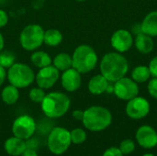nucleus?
I'll return each instance as SVG.
<instances>
[{"label": "nucleus", "mask_w": 157, "mask_h": 156, "mask_svg": "<svg viewBox=\"0 0 157 156\" xmlns=\"http://www.w3.org/2000/svg\"><path fill=\"white\" fill-rule=\"evenodd\" d=\"M128 70V61L124 56L118 52L107 53L100 62L101 74L109 82H116L124 77Z\"/></svg>", "instance_id": "1"}, {"label": "nucleus", "mask_w": 157, "mask_h": 156, "mask_svg": "<svg viewBox=\"0 0 157 156\" xmlns=\"http://www.w3.org/2000/svg\"><path fill=\"white\" fill-rule=\"evenodd\" d=\"M40 105L41 110L46 117L57 119L63 117L69 110L71 101L64 93L52 92L46 94Z\"/></svg>", "instance_id": "2"}, {"label": "nucleus", "mask_w": 157, "mask_h": 156, "mask_svg": "<svg viewBox=\"0 0 157 156\" xmlns=\"http://www.w3.org/2000/svg\"><path fill=\"white\" fill-rule=\"evenodd\" d=\"M112 121V116L109 109L99 106H92L84 111L82 122L86 129L91 131L106 130Z\"/></svg>", "instance_id": "3"}, {"label": "nucleus", "mask_w": 157, "mask_h": 156, "mask_svg": "<svg viewBox=\"0 0 157 156\" xmlns=\"http://www.w3.org/2000/svg\"><path fill=\"white\" fill-rule=\"evenodd\" d=\"M98 63V55L95 50L86 44L79 45L72 55V67L80 74L92 71Z\"/></svg>", "instance_id": "4"}, {"label": "nucleus", "mask_w": 157, "mask_h": 156, "mask_svg": "<svg viewBox=\"0 0 157 156\" xmlns=\"http://www.w3.org/2000/svg\"><path fill=\"white\" fill-rule=\"evenodd\" d=\"M10 85L17 88H26L29 86L35 80L33 70L25 63H15L7 70L6 74Z\"/></svg>", "instance_id": "5"}, {"label": "nucleus", "mask_w": 157, "mask_h": 156, "mask_svg": "<svg viewBox=\"0 0 157 156\" xmlns=\"http://www.w3.org/2000/svg\"><path fill=\"white\" fill-rule=\"evenodd\" d=\"M72 143L70 131L63 127L53 128L48 136L47 144L50 152L53 154L60 155L64 154Z\"/></svg>", "instance_id": "6"}, {"label": "nucleus", "mask_w": 157, "mask_h": 156, "mask_svg": "<svg viewBox=\"0 0 157 156\" xmlns=\"http://www.w3.org/2000/svg\"><path fill=\"white\" fill-rule=\"evenodd\" d=\"M44 30L37 24L26 26L19 35V42L21 47L29 51H36L43 43Z\"/></svg>", "instance_id": "7"}, {"label": "nucleus", "mask_w": 157, "mask_h": 156, "mask_svg": "<svg viewBox=\"0 0 157 156\" xmlns=\"http://www.w3.org/2000/svg\"><path fill=\"white\" fill-rule=\"evenodd\" d=\"M36 131V122L32 117L29 115H21L17 117L12 124V132L14 136L28 140L32 137Z\"/></svg>", "instance_id": "8"}, {"label": "nucleus", "mask_w": 157, "mask_h": 156, "mask_svg": "<svg viewBox=\"0 0 157 156\" xmlns=\"http://www.w3.org/2000/svg\"><path fill=\"white\" fill-rule=\"evenodd\" d=\"M113 92L118 98L129 101L138 96L139 87L137 83L133 80L127 77H122L115 82Z\"/></svg>", "instance_id": "9"}, {"label": "nucleus", "mask_w": 157, "mask_h": 156, "mask_svg": "<svg viewBox=\"0 0 157 156\" xmlns=\"http://www.w3.org/2000/svg\"><path fill=\"white\" fill-rule=\"evenodd\" d=\"M125 111L127 116L131 119L141 120L148 115L150 111V104L145 98L137 96L129 100Z\"/></svg>", "instance_id": "10"}, {"label": "nucleus", "mask_w": 157, "mask_h": 156, "mask_svg": "<svg viewBox=\"0 0 157 156\" xmlns=\"http://www.w3.org/2000/svg\"><path fill=\"white\" fill-rule=\"evenodd\" d=\"M59 70L53 65H49L43 68H40L35 76L36 83L39 87L42 89H49L52 87L60 77Z\"/></svg>", "instance_id": "11"}, {"label": "nucleus", "mask_w": 157, "mask_h": 156, "mask_svg": "<svg viewBox=\"0 0 157 156\" xmlns=\"http://www.w3.org/2000/svg\"><path fill=\"white\" fill-rule=\"evenodd\" d=\"M138 144L144 149H152L157 145L156 131L148 125L141 126L136 131Z\"/></svg>", "instance_id": "12"}, {"label": "nucleus", "mask_w": 157, "mask_h": 156, "mask_svg": "<svg viewBox=\"0 0 157 156\" xmlns=\"http://www.w3.org/2000/svg\"><path fill=\"white\" fill-rule=\"evenodd\" d=\"M110 41L112 47L116 51L120 52H124L132 47L133 43V39L132 34L128 30L119 29L113 33Z\"/></svg>", "instance_id": "13"}, {"label": "nucleus", "mask_w": 157, "mask_h": 156, "mask_svg": "<svg viewBox=\"0 0 157 156\" xmlns=\"http://www.w3.org/2000/svg\"><path fill=\"white\" fill-rule=\"evenodd\" d=\"M61 83L63 89H65L68 92H75L81 86V74L75 68L71 67L63 71L61 76Z\"/></svg>", "instance_id": "14"}, {"label": "nucleus", "mask_w": 157, "mask_h": 156, "mask_svg": "<svg viewBox=\"0 0 157 156\" xmlns=\"http://www.w3.org/2000/svg\"><path fill=\"white\" fill-rule=\"evenodd\" d=\"M4 148L7 154L11 156H19L24 153L27 145L24 140L14 136L8 138L5 142Z\"/></svg>", "instance_id": "15"}, {"label": "nucleus", "mask_w": 157, "mask_h": 156, "mask_svg": "<svg viewBox=\"0 0 157 156\" xmlns=\"http://www.w3.org/2000/svg\"><path fill=\"white\" fill-rule=\"evenodd\" d=\"M108 87L109 81L102 74L93 76L88 83V90L93 95H101L108 90Z\"/></svg>", "instance_id": "16"}, {"label": "nucleus", "mask_w": 157, "mask_h": 156, "mask_svg": "<svg viewBox=\"0 0 157 156\" xmlns=\"http://www.w3.org/2000/svg\"><path fill=\"white\" fill-rule=\"evenodd\" d=\"M141 31L151 37L157 36V11L150 12L141 24Z\"/></svg>", "instance_id": "17"}, {"label": "nucleus", "mask_w": 157, "mask_h": 156, "mask_svg": "<svg viewBox=\"0 0 157 156\" xmlns=\"http://www.w3.org/2000/svg\"><path fill=\"white\" fill-rule=\"evenodd\" d=\"M135 47L140 52L147 54L151 52L154 49L153 39L151 38V36L141 32L137 35L135 39Z\"/></svg>", "instance_id": "18"}, {"label": "nucleus", "mask_w": 157, "mask_h": 156, "mask_svg": "<svg viewBox=\"0 0 157 156\" xmlns=\"http://www.w3.org/2000/svg\"><path fill=\"white\" fill-rule=\"evenodd\" d=\"M30 60L33 65L38 67L39 69L51 65L52 62L51 56L47 52H44L42 51H34L30 56Z\"/></svg>", "instance_id": "19"}, {"label": "nucleus", "mask_w": 157, "mask_h": 156, "mask_svg": "<svg viewBox=\"0 0 157 156\" xmlns=\"http://www.w3.org/2000/svg\"><path fill=\"white\" fill-rule=\"evenodd\" d=\"M63 40V34L56 29H49L44 31L43 42L50 47L58 46Z\"/></svg>", "instance_id": "20"}, {"label": "nucleus", "mask_w": 157, "mask_h": 156, "mask_svg": "<svg viewBox=\"0 0 157 156\" xmlns=\"http://www.w3.org/2000/svg\"><path fill=\"white\" fill-rule=\"evenodd\" d=\"M18 97H19L18 88L12 85L6 86L1 92V98L3 102L7 105L15 104L18 100Z\"/></svg>", "instance_id": "21"}, {"label": "nucleus", "mask_w": 157, "mask_h": 156, "mask_svg": "<svg viewBox=\"0 0 157 156\" xmlns=\"http://www.w3.org/2000/svg\"><path fill=\"white\" fill-rule=\"evenodd\" d=\"M52 63L55 68L63 72L72 67V56H70L68 53L61 52L54 57Z\"/></svg>", "instance_id": "22"}, {"label": "nucleus", "mask_w": 157, "mask_h": 156, "mask_svg": "<svg viewBox=\"0 0 157 156\" xmlns=\"http://www.w3.org/2000/svg\"><path fill=\"white\" fill-rule=\"evenodd\" d=\"M151 76V72L149 67L144 65H139L135 67L132 73V80L136 83H144Z\"/></svg>", "instance_id": "23"}, {"label": "nucleus", "mask_w": 157, "mask_h": 156, "mask_svg": "<svg viewBox=\"0 0 157 156\" xmlns=\"http://www.w3.org/2000/svg\"><path fill=\"white\" fill-rule=\"evenodd\" d=\"M15 54L10 51H0V65L4 68H9L15 63Z\"/></svg>", "instance_id": "24"}, {"label": "nucleus", "mask_w": 157, "mask_h": 156, "mask_svg": "<svg viewBox=\"0 0 157 156\" xmlns=\"http://www.w3.org/2000/svg\"><path fill=\"white\" fill-rule=\"evenodd\" d=\"M70 136H71L72 143H75V144H81L86 139V133L81 128H76V129H74L73 131H71Z\"/></svg>", "instance_id": "25"}, {"label": "nucleus", "mask_w": 157, "mask_h": 156, "mask_svg": "<svg viewBox=\"0 0 157 156\" xmlns=\"http://www.w3.org/2000/svg\"><path fill=\"white\" fill-rule=\"evenodd\" d=\"M45 96H46V93H45L44 89L39 87V86L32 88L29 93V99L34 103H40V104Z\"/></svg>", "instance_id": "26"}, {"label": "nucleus", "mask_w": 157, "mask_h": 156, "mask_svg": "<svg viewBox=\"0 0 157 156\" xmlns=\"http://www.w3.org/2000/svg\"><path fill=\"white\" fill-rule=\"evenodd\" d=\"M119 149L121 150V152L122 153V154H132L134 149H135V143L133 141L127 139V140H123L121 143H120V147Z\"/></svg>", "instance_id": "27"}, {"label": "nucleus", "mask_w": 157, "mask_h": 156, "mask_svg": "<svg viewBox=\"0 0 157 156\" xmlns=\"http://www.w3.org/2000/svg\"><path fill=\"white\" fill-rule=\"evenodd\" d=\"M148 91L149 94L154 97L157 99V78H154L152 79L149 84H148Z\"/></svg>", "instance_id": "28"}, {"label": "nucleus", "mask_w": 157, "mask_h": 156, "mask_svg": "<svg viewBox=\"0 0 157 156\" xmlns=\"http://www.w3.org/2000/svg\"><path fill=\"white\" fill-rule=\"evenodd\" d=\"M102 156H123V154L118 147H110L104 152Z\"/></svg>", "instance_id": "29"}, {"label": "nucleus", "mask_w": 157, "mask_h": 156, "mask_svg": "<svg viewBox=\"0 0 157 156\" xmlns=\"http://www.w3.org/2000/svg\"><path fill=\"white\" fill-rule=\"evenodd\" d=\"M149 69L151 72V75H153L154 77L157 78V56H155L149 64Z\"/></svg>", "instance_id": "30"}, {"label": "nucleus", "mask_w": 157, "mask_h": 156, "mask_svg": "<svg viewBox=\"0 0 157 156\" xmlns=\"http://www.w3.org/2000/svg\"><path fill=\"white\" fill-rule=\"evenodd\" d=\"M8 22V16L6 12L3 9H0V29L5 27Z\"/></svg>", "instance_id": "31"}, {"label": "nucleus", "mask_w": 157, "mask_h": 156, "mask_svg": "<svg viewBox=\"0 0 157 156\" xmlns=\"http://www.w3.org/2000/svg\"><path fill=\"white\" fill-rule=\"evenodd\" d=\"M73 117L76 120H83V117H84V111L83 110H80V109L74 110L73 111Z\"/></svg>", "instance_id": "32"}, {"label": "nucleus", "mask_w": 157, "mask_h": 156, "mask_svg": "<svg viewBox=\"0 0 157 156\" xmlns=\"http://www.w3.org/2000/svg\"><path fill=\"white\" fill-rule=\"evenodd\" d=\"M22 156H38V154L36 152V149L32 148H26L24 153L21 154Z\"/></svg>", "instance_id": "33"}, {"label": "nucleus", "mask_w": 157, "mask_h": 156, "mask_svg": "<svg viewBox=\"0 0 157 156\" xmlns=\"http://www.w3.org/2000/svg\"><path fill=\"white\" fill-rule=\"evenodd\" d=\"M6 77V68H4L3 66L0 65V86L4 84L5 80Z\"/></svg>", "instance_id": "34"}, {"label": "nucleus", "mask_w": 157, "mask_h": 156, "mask_svg": "<svg viewBox=\"0 0 157 156\" xmlns=\"http://www.w3.org/2000/svg\"><path fill=\"white\" fill-rule=\"evenodd\" d=\"M44 2H45V0H33L32 5H33L35 9H40V7L44 4Z\"/></svg>", "instance_id": "35"}, {"label": "nucleus", "mask_w": 157, "mask_h": 156, "mask_svg": "<svg viewBox=\"0 0 157 156\" xmlns=\"http://www.w3.org/2000/svg\"><path fill=\"white\" fill-rule=\"evenodd\" d=\"M4 44H5L4 38H3V35H2V34H1V32H0V51L3 50V48H4Z\"/></svg>", "instance_id": "36"}, {"label": "nucleus", "mask_w": 157, "mask_h": 156, "mask_svg": "<svg viewBox=\"0 0 157 156\" xmlns=\"http://www.w3.org/2000/svg\"><path fill=\"white\" fill-rule=\"evenodd\" d=\"M143 156H155V155H154V154H144Z\"/></svg>", "instance_id": "37"}, {"label": "nucleus", "mask_w": 157, "mask_h": 156, "mask_svg": "<svg viewBox=\"0 0 157 156\" xmlns=\"http://www.w3.org/2000/svg\"><path fill=\"white\" fill-rule=\"evenodd\" d=\"M76 1H78V2H84V1H86V0H76Z\"/></svg>", "instance_id": "38"}, {"label": "nucleus", "mask_w": 157, "mask_h": 156, "mask_svg": "<svg viewBox=\"0 0 157 156\" xmlns=\"http://www.w3.org/2000/svg\"><path fill=\"white\" fill-rule=\"evenodd\" d=\"M0 1H1V0H0Z\"/></svg>", "instance_id": "39"}]
</instances>
